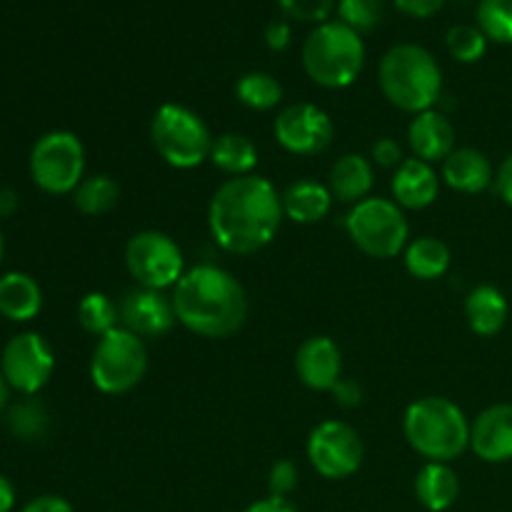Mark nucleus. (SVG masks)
<instances>
[{
  "label": "nucleus",
  "instance_id": "nucleus-1",
  "mask_svg": "<svg viewBox=\"0 0 512 512\" xmlns=\"http://www.w3.org/2000/svg\"><path fill=\"white\" fill-rule=\"evenodd\" d=\"M283 200L260 175L230 178L213 193L208 228L215 243L233 255H253L273 243L283 223Z\"/></svg>",
  "mask_w": 512,
  "mask_h": 512
},
{
  "label": "nucleus",
  "instance_id": "nucleus-2",
  "mask_svg": "<svg viewBox=\"0 0 512 512\" xmlns=\"http://www.w3.org/2000/svg\"><path fill=\"white\" fill-rule=\"evenodd\" d=\"M170 298L178 323L200 338H230L248 320L245 288L218 265L185 270Z\"/></svg>",
  "mask_w": 512,
  "mask_h": 512
},
{
  "label": "nucleus",
  "instance_id": "nucleus-3",
  "mask_svg": "<svg viewBox=\"0 0 512 512\" xmlns=\"http://www.w3.org/2000/svg\"><path fill=\"white\" fill-rule=\"evenodd\" d=\"M378 80L385 98L403 113H425L443 98V70L418 43L393 45L380 60Z\"/></svg>",
  "mask_w": 512,
  "mask_h": 512
},
{
  "label": "nucleus",
  "instance_id": "nucleus-4",
  "mask_svg": "<svg viewBox=\"0 0 512 512\" xmlns=\"http://www.w3.org/2000/svg\"><path fill=\"white\" fill-rule=\"evenodd\" d=\"M405 438L428 463H453L470 448V423L458 403L440 395L420 398L405 410Z\"/></svg>",
  "mask_w": 512,
  "mask_h": 512
},
{
  "label": "nucleus",
  "instance_id": "nucleus-5",
  "mask_svg": "<svg viewBox=\"0 0 512 512\" xmlns=\"http://www.w3.org/2000/svg\"><path fill=\"white\" fill-rule=\"evenodd\" d=\"M365 65V45L360 33L340 20L320 23L305 38L303 68L313 83L340 90L358 80Z\"/></svg>",
  "mask_w": 512,
  "mask_h": 512
},
{
  "label": "nucleus",
  "instance_id": "nucleus-6",
  "mask_svg": "<svg viewBox=\"0 0 512 512\" xmlns=\"http://www.w3.org/2000/svg\"><path fill=\"white\" fill-rule=\"evenodd\" d=\"M150 140L160 158L178 170H193L210 160L215 143L205 120L178 103H165L155 110Z\"/></svg>",
  "mask_w": 512,
  "mask_h": 512
},
{
  "label": "nucleus",
  "instance_id": "nucleus-7",
  "mask_svg": "<svg viewBox=\"0 0 512 512\" xmlns=\"http://www.w3.org/2000/svg\"><path fill=\"white\" fill-rule=\"evenodd\" d=\"M350 240L360 253L390 260L408 248L410 225L403 208L388 198H365L345 218Z\"/></svg>",
  "mask_w": 512,
  "mask_h": 512
},
{
  "label": "nucleus",
  "instance_id": "nucleus-8",
  "mask_svg": "<svg viewBox=\"0 0 512 512\" xmlns=\"http://www.w3.org/2000/svg\"><path fill=\"white\" fill-rule=\"evenodd\" d=\"M148 373V348L143 338L125 328L98 338L90 358V380L105 395L130 393Z\"/></svg>",
  "mask_w": 512,
  "mask_h": 512
},
{
  "label": "nucleus",
  "instance_id": "nucleus-9",
  "mask_svg": "<svg viewBox=\"0 0 512 512\" xmlns=\"http://www.w3.org/2000/svg\"><path fill=\"white\" fill-rule=\"evenodd\" d=\"M83 173L85 148L70 130H50L30 150V178L43 193H73L83 183Z\"/></svg>",
  "mask_w": 512,
  "mask_h": 512
},
{
  "label": "nucleus",
  "instance_id": "nucleus-10",
  "mask_svg": "<svg viewBox=\"0 0 512 512\" xmlns=\"http://www.w3.org/2000/svg\"><path fill=\"white\" fill-rule=\"evenodd\" d=\"M125 268L140 288L165 290L178 285L185 275V258L170 235L160 230H143L125 245Z\"/></svg>",
  "mask_w": 512,
  "mask_h": 512
},
{
  "label": "nucleus",
  "instance_id": "nucleus-11",
  "mask_svg": "<svg viewBox=\"0 0 512 512\" xmlns=\"http://www.w3.org/2000/svg\"><path fill=\"white\" fill-rule=\"evenodd\" d=\"M55 355L48 340L38 333H18L5 343L0 355V373L10 390L33 398L50 383Z\"/></svg>",
  "mask_w": 512,
  "mask_h": 512
},
{
  "label": "nucleus",
  "instance_id": "nucleus-12",
  "mask_svg": "<svg viewBox=\"0 0 512 512\" xmlns=\"http://www.w3.org/2000/svg\"><path fill=\"white\" fill-rule=\"evenodd\" d=\"M363 438L343 420H325L308 438V460L325 480H345L363 465Z\"/></svg>",
  "mask_w": 512,
  "mask_h": 512
},
{
  "label": "nucleus",
  "instance_id": "nucleus-13",
  "mask_svg": "<svg viewBox=\"0 0 512 512\" xmlns=\"http://www.w3.org/2000/svg\"><path fill=\"white\" fill-rule=\"evenodd\" d=\"M335 135V125L323 108L310 103H295L280 110L275 118V140L288 153L310 158L330 148Z\"/></svg>",
  "mask_w": 512,
  "mask_h": 512
},
{
  "label": "nucleus",
  "instance_id": "nucleus-14",
  "mask_svg": "<svg viewBox=\"0 0 512 512\" xmlns=\"http://www.w3.org/2000/svg\"><path fill=\"white\" fill-rule=\"evenodd\" d=\"M120 328L130 330L138 338H163L178 323L173 308V298L163 295V290L135 288L120 300Z\"/></svg>",
  "mask_w": 512,
  "mask_h": 512
},
{
  "label": "nucleus",
  "instance_id": "nucleus-15",
  "mask_svg": "<svg viewBox=\"0 0 512 512\" xmlns=\"http://www.w3.org/2000/svg\"><path fill=\"white\" fill-rule=\"evenodd\" d=\"M295 373L310 390H333L343 378V353L328 335H313L303 340L295 353Z\"/></svg>",
  "mask_w": 512,
  "mask_h": 512
},
{
  "label": "nucleus",
  "instance_id": "nucleus-16",
  "mask_svg": "<svg viewBox=\"0 0 512 512\" xmlns=\"http://www.w3.org/2000/svg\"><path fill=\"white\" fill-rule=\"evenodd\" d=\"M470 448L485 463L512 460V405L498 403L485 408L470 425Z\"/></svg>",
  "mask_w": 512,
  "mask_h": 512
},
{
  "label": "nucleus",
  "instance_id": "nucleus-17",
  "mask_svg": "<svg viewBox=\"0 0 512 512\" xmlns=\"http://www.w3.org/2000/svg\"><path fill=\"white\" fill-rule=\"evenodd\" d=\"M408 143L415 158L430 165L443 163L455 150V128L440 110H425L410 120Z\"/></svg>",
  "mask_w": 512,
  "mask_h": 512
},
{
  "label": "nucleus",
  "instance_id": "nucleus-18",
  "mask_svg": "<svg viewBox=\"0 0 512 512\" xmlns=\"http://www.w3.org/2000/svg\"><path fill=\"white\" fill-rule=\"evenodd\" d=\"M393 198L400 208L423 210L440 195V178L433 165L420 158H405L393 175Z\"/></svg>",
  "mask_w": 512,
  "mask_h": 512
},
{
  "label": "nucleus",
  "instance_id": "nucleus-19",
  "mask_svg": "<svg viewBox=\"0 0 512 512\" xmlns=\"http://www.w3.org/2000/svg\"><path fill=\"white\" fill-rule=\"evenodd\" d=\"M375 175L373 163L360 153H348L330 168L328 190L333 200L345 205H358L365 198H370Z\"/></svg>",
  "mask_w": 512,
  "mask_h": 512
},
{
  "label": "nucleus",
  "instance_id": "nucleus-20",
  "mask_svg": "<svg viewBox=\"0 0 512 512\" xmlns=\"http://www.w3.org/2000/svg\"><path fill=\"white\" fill-rule=\"evenodd\" d=\"M443 180L453 190L465 195H478L495 180L488 155L475 148H455L443 160Z\"/></svg>",
  "mask_w": 512,
  "mask_h": 512
},
{
  "label": "nucleus",
  "instance_id": "nucleus-21",
  "mask_svg": "<svg viewBox=\"0 0 512 512\" xmlns=\"http://www.w3.org/2000/svg\"><path fill=\"white\" fill-rule=\"evenodd\" d=\"M43 310V290L28 273L0 275V315L13 323H28Z\"/></svg>",
  "mask_w": 512,
  "mask_h": 512
},
{
  "label": "nucleus",
  "instance_id": "nucleus-22",
  "mask_svg": "<svg viewBox=\"0 0 512 512\" xmlns=\"http://www.w3.org/2000/svg\"><path fill=\"white\" fill-rule=\"evenodd\" d=\"M508 300L495 285H478L465 300V318L480 338H493L508 323Z\"/></svg>",
  "mask_w": 512,
  "mask_h": 512
},
{
  "label": "nucleus",
  "instance_id": "nucleus-23",
  "mask_svg": "<svg viewBox=\"0 0 512 512\" xmlns=\"http://www.w3.org/2000/svg\"><path fill=\"white\" fill-rule=\"evenodd\" d=\"M280 200H283L285 218L300 225L320 223L323 218H328L330 208H333V195H330L328 185L315 183V180H298V183L288 185Z\"/></svg>",
  "mask_w": 512,
  "mask_h": 512
},
{
  "label": "nucleus",
  "instance_id": "nucleus-24",
  "mask_svg": "<svg viewBox=\"0 0 512 512\" xmlns=\"http://www.w3.org/2000/svg\"><path fill=\"white\" fill-rule=\"evenodd\" d=\"M415 495L425 510H450L460 495L458 473L448 463H425L415 475Z\"/></svg>",
  "mask_w": 512,
  "mask_h": 512
},
{
  "label": "nucleus",
  "instance_id": "nucleus-25",
  "mask_svg": "<svg viewBox=\"0 0 512 512\" xmlns=\"http://www.w3.org/2000/svg\"><path fill=\"white\" fill-rule=\"evenodd\" d=\"M210 160L230 178H243V175H253L255 165H258V148L248 135L225 133L213 143Z\"/></svg>",
  "mask_w": 512,
  "mask_h": 512
},
{
  "label": "nucleus",
  "instance_id": "nucleus-26",
  "mask_svg": "<svg viewBox=\"0 0 512 512\" xmlns=\"http://www.w3.org/2000/svg\"><path fill=\"white\" fill-rule=\"evenodd\" d=\"M450 268V248L438 238L413 240L405 248V270L418 280H435L443 278Z\"/></svg>",
  "mask_w": 512,
  "mask_h": 512
},
{
  "label": "nucleus",
  "instance_id": "nucleus-27",
  "mask_svg": "<svg viewBox=\"0 0 512 512\" xmlns=\"http://www.w3.org/2000/svg\"><path fill=\"white\" fill-rule=\"evenodd\" d=\"M5 425L23 443H38L48 435L50 413L40 400L25 398L20 403L10 405L8 415H5Z\"/></svg>",
  "mask_w": 512,
  "mask_h": 512
},
{
  "label": "nucleus",
  "instance_id": "nucleus-28",
  "mask_svg": "<svg viewBox=\"0 0 512 512\" xmlns=\"http://www.w3.org/2000/svg\"><path fill=\"white\" fill-rule=\"evenodd\" d=\"M120 185L110 175H90L73 190V205L83 215H105L118 205Z\"/></svg>",
  "mask_w": 512,
  "mask_h": 512
},
{
  "label": "nucleus",
  "instance_id": "nucleus-29",
  "mask_svg": "<svg viewBox=\"0 0 512 512\" xmlns=\"http://www.w3.org/2000/svg\"><path fill=\"white\" fill-rule=\"evenodd\" d=\"M235 95H238L240 103L250 110H273L278 108L280 100H283V85L273 78L270 73H245L243 78L235 85Z\"/></svg>",
  "mask_w": 512,
  "mask_h": 512
},
{
  "label": "nucleus",
  "instance_id": "nucleus-30",
  "mask_svg": "<svg viewBox=\"0 0 512 512\" xmlns=\"http://www.w3.org/2000/svg\"><path fill=\"white\" fill-rule=\"evenodd\" d=\"M120 308L105 293H88L78 303V323L90 335H108L110 330L120 328Z\"/></svg>",
  "mask_w": 512,
  "mask_h": 512
},
{
  "label": "nucleus",
  "instance_id": "nucleus-31",
  "mask_svg": "<svg viewBox=\"0 0 512 512\" xmlns=\"http://www.w3.org/2000/svg\"><path fill=\"white\" fill-rule=\"evenodd\" d=\"M478 28L493 43L512 45V0H480Z\"/></svg>",
  "mask_w": 512,
  "mask_h": 512
},
{
  "label": "nucleus",
  "instance_id": "nucleus-32",
  "mask_svg": "<svg viewBox=\"0 0 512 512\" xmlns=\"http://www.w3.org/2000/svg\"><path fill=\"white\" fill-rule=\"evenodd\" d=\"M445 45L458 63H478L488 50V38L478 25H453L445 35Z\"/></svg>",
  "mask_w": 512,
  "mask_h": 512
},
{
  "label": "nucleus",
  "instance_id": "nucleus-33",
  "mask_svg": "<svg viewBox=\"0 0 512 512\" xmlns=\"http://www.w3.org/2000/svg\"><path fill=\"white\" fill-rule=\"evenodd\" d=\"M383 0H338V20L355 33H370L383 23Z\"/></svg>",
  "mask_w": 512,
  "mask_h": 512
},
{
  "label": "nucleus",
  "instance_id": "nucleus-34",
  "mask_svg": "<svg viewBox=\"0 0 512 512\" xmlns=\"http://www.w3.org/2000/svg\"><path fill=\"white\" fill-rule=\"evenodd\" d=\"M285 18L300 20V23H328L330 13L335 10V0H278Z\"/></svg>",
  "mask_w": 512,
  "mask_h": 512
},
{
  "label": "nucleus",
  "instance_id": "nucleus-35",
  "mask_svg": "<svg viewBox=\"0 0 512 512\" xmlns=\"http://www.w3.org/2000/svg\"><path fill=\"white\" fill-rule=\"evenodd\" d=\"M298 465L293 460H278V463L270 468L268 473V488L270 495H278V498H288L295 488H298Z\"/></svg>",
  "mask_w": 512,
  "mask_h": 512
},
{
  "label": "nucleus",
  "instance_id": "nucleus-36",
  "mask_svg": "<svg viewBox=\"0 0 512 512\" xmlns=\"http://www.w3.org/2000/svg\"><path fill=\"white\" fill-rule=\"evenodd\" d=\"M373 160L380 165V168H395L398 170L403 165V148L398 145V140L393 138H380L378 143L373 145Z\"/></svg>",
  "mask_w": 512,
  "mask_h": 512
},
{
  "label": "nucleus",
  "instance_id": "nucleus-37",
  "mask_svg": "<svg viewBox=\"0 0 512 512\" xmlns=\"http://www.w3.org/2000/svg\"><path fill=\"white\" fill-rule=\"evenodd\" d=\"M330 393H333L335 403H338L340 408H358V405L363 403V388H360L355 380L340 378L338 385H335Z\"/></svg>",
  "mask_w": 512,
  "mask_h": 512
},
{
  "label": "nucleus",
  "instance_id": "nucleus-38",
  "mask_svg": "<svg viewBox=\"0 0 512 512\" xmlns=\"http://www.w3.org/2000/svg\"><path fill=\"white\" fill-rule=\"evenodd\" d=\"M293 40V30H290L288 20H270L268 28H265V43H268L270 50L275 53H283L285 48Z\"/></svg>",
  "mask_w": 512,
  "mask_h": 512
},
{
  "label": "nucleus",
  "instance_id": "nucleus-39",
  "mask_svg": "<svg viewBox=\"0 0 512 512\" xmlns=\"http://www.w3.org/2000/svg\"><path fill=\"white\" fill-rule=\"evenodd\" d=\"M443 5L445 0H395V8L410 18H430V15L440 13Z\"/></svg>",
  "mask_w": 512,
  "mask_h": 512
},
{
  "label": "nucleus",
  "instance_id": "nucleus-40",
  "mask_svg": "<svg viewBox=\"0 0 512 512\" xmlns=\"http://www.w3.org/2000/svg\"><path fill=\"white\" fill-rule=\"evenodd\" d=\"M20 512H75L73 505L60 495H40L33 498Z\"/></svg>",
  "mask_w": 512,
  "mask_h": 512
},
{
  "label": "nucleus",
  "instance_id": "nucleus-41",
  "mask_svg": "<svg viewBox=\"0 0 512 512\" xmlns=\"http://www.w3.org/2000/svg\"><path fill=\"white\" fill-rule=\"evenodd\" d=\"M243 512H298L288 498H278V495H268L263 500H255L253 505H248Z\"/></svg>",
  "mask_w": 512,
  "mask_h": 512
},
{
  "label": "nucleus",
  "instance_id": "nucleus-42",
  "mask_svg": "<svg viewBox=\"0 0 512 512\" xmlns=\"http://www.w3.org/2000/svg\"><path fill=\"white\" fill-rule=\"evenodd\" d=\"M495 188H498L500 198L512 208V155L500 163L498 175H495Z\"/></svg>",
  "mask_w": 512,
  "mask_h": 512
},
{
  "label": "nucleus",
  "instance_id": "nucleus-43",
  "mask_svg": "<svg viewBox=\"0 0 512 512\" xmlns=\"http://www.w3.org/2000/svg\"><path fill=\"white\" fill-rule=\"evenodd\" d=\"M18 210V193L10 188L0 190V220L10 218Z\"/></svg>",
  "mask_w": 512,
  "mask_h": 512
},
{
  "label": "nucleus",
  "instance_id": "nucleus-44",
  "mask_svg": "<svg viewBox=\"0 0 512 512\" xmlns=\"http://www.w3.org/2000/svg\"><path fill=\"white\" fill-rule=\"evenodd\" d=\"M15 508V488L5 475H0V512H10Z\"/></svg>",
  "mask_w": 512,
  "mask_h": 512
},
{
  "label": "nucleus",
  "instance_id": "nucleus-45",
  "mask_svg": "<svg viewBox=\"0 0 512 512\" xmlns=\"http://www.w3.org/2000/svg\"><path fill=\"white\" fill-rule=\"evenodd\" d=\"M8 398H10V385L5 383L3 373H0V413H3V410L8 408Z\"/></svg>",
  "mask_w": 512,
  "mask_h": 512
},
{
  "label": "nucleus",
  "instance_id": "nucleus-46",
  "mask_svg": "<svg viewBox=\"0 0 512 512\" xmlns=\"http://www.w3.org/2000/svg\"><path fill=\"white\" fill-rule=\"evenodd\" d=\"M3 250H5V240H3V228H0V263H3Z\"/></svg>",
  "mask_w": 512,
  "mask_h": 512
}]
</instances>
